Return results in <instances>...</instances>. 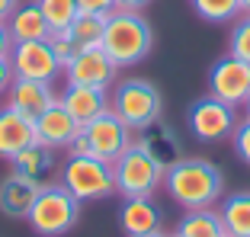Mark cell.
I'll list each match as a JSON object with an SVG mask.
<instances>
[{
    "mask_svg": "<svg viewBox=\"0 0 250 237\" xmlns=\"http://www.w3.org/2000/svg\"><path fill=\"white\" fill-rule=\"evenodd\" d=\"M58 103L74 116L77 125H87V122H93L96 116H103V112L109 109V97H106V90H100V87H81V83H67L64 93L58 97Z\"/></svg>",
    "mask_w": 250,
    "mask_h": 237,
    "instance_id": "cell-15",
    "label": "cell"
},
{
    "mask_svg": "<svg viewBox=\"0 0 250 237\" xmlns=\"http://www.w3.org/2000/svg\"><path fill=\"white\" fill-rule=\"evenodd\" d=\"M164 167L161 160L147 154L141 144H128L122 154L112 160V177H116V193H122V199L128 196H151L157 186L164 183Z\"/></svg>",
    "mask_w": 250,
    "mask_h": 237,
    "instance_id": "cell-5",
    "label": "cell"
},
{
    "mask_svg": "<svg viewBox=\"0 0 250 237\" xmlns=\"http://www.w3.org/2000/svg\"><path fill=\"white\" fill-rule=\"evenodd\" d=\"M164 186H167L170 199L177 202L180 208L196 212V208H212L221 199L225 177H221V170L212 160L183 157V160L170 163L164 170Z\"/></svg>",
    "mask_w": 250,
    "mask_h": 237,
    "instance_id": "cell-1",
    "label": "cell"
},
{
    "mask_svg": "<svg viewBox=\"0 0 250 237\" xmlns=\"http://www.w3.org/2000/svg\"><path fill=\"white\" fill-rule=\"evenodd\" d=\"M231 141H234V154L250 167V116L244 118L241 125H234V132H231Z\"/></svg>",
    "mask_w": 250,
    "mask_h": 237,
    "instance_id": "cell-28",
    "label": "cell"
},
{
    "mask_svg": "<svg viewBox=\"0 0 250 237\" xmlns=\"http://www.w3.org/2000/svg\"><path fill=\"white\" fill-rule=\"evenodd\" d=\"M39 186L26 183L22 177H16V173H10L3 183H0V212L10 218H26L32 208V199H36Z\"/></svg>",
    "mask_w": 250,
    "mask_h": 237,
    "instance_id": "cell-20",
    "label": "cell"
},
{
    "mask_svg": "<svg viewBox=\"0 0 250 237\" xmlns=\"http://www.w3.org/2000/svg\"><path fill=\"white\" fill-rule=\"evenodd\" d=\"M77 10L81 13H100V16H109L116 10V0H77Z\"/></svg>",
    "mask_w": 250,
    "mask_h": 237,
    "instance_id": "cell-29",
    "label": "cell"
},
{
    "mask_svg": "<svg viewBox=\"0 0 250 237\" xmlns=\"http://www.w3.org/2000/svg\"><path fill=\"white\" fill-rule=\"evenodd\" d=\"M151 0H116V7H125V10H141V7H147Z\"/></svg>",
    "mask_w": 250,
    "mask_h": 237,
    "instance_id": "cell-33",
    "label": "cell"
},
{
    "mask_svg": "<svg viewBox=\"0 0 250 237\" xmlns=\"http://www.w3.org/2000/svg\"><path fill=\"white\" fill-rule=\"evenodd\" d=\"M42 16L48 20L52 32H61V29H71V22L77 20V0H36Z\"/></svg>",
    "mask_w": 250,
    "mask_h": 237,
    "instance_id": "cell-24",
    "label": "cell"
},
{
    "mask_svg": "<svg viewBox=\"0 0 250 237\" xmlns=\"http://www.w3.org/2000/svg\"><path fill=\"white\" fill-rule=\"evenodd\" d=\"M61 186L74 196L77 202H100V199H109L116 193V177H112V163L109 160H100L93 154H83V157H67L64 167L58 170Z\"/></svg>",
    "mask_w": 250,
    "mask_h": 237,
    "instance_id": "cell-4",
    "label": "cell"
},
{
    "mask_svg": "<svg viewBox=\"0 0 250 237\" xmlns=\"http://www.w3.org/2000/svg\"><path fill=\"white\" fill-rule=\"evenodd\" d=\"M7 29H10V36H13V45L16 42H39V39L52 36V26H48V20L42 16L36 0H32V3H20V7L7 16Z\"/></svg>",
    "mask_w": 250,
    "mask_h": 237,
    "instance_id": "cell-18",
    "label": "cell"
},
{
    "mask_svg": "<svg viewBox=\"0 0 250 237\" xmlns=\"http://www.w3.org/2000/svg\"><path fill=\"white\" fill-rule=\"evenodd\" d=\"M10 64H13L16 77L45 80V83H52L58 74H64V64H61L58 55L52 52L48 39H39V42H16L13 52H10Z\"/></svg>",
    "mask_w": 250,
    "mask_h": 237,
    "instance_id": "cell-9",
    "label": "cell"
},
{
    "mask_svg": "<svg viewBox=\"0 0 250 237\" xmlns=\"http://www.w3.org/2000/svg\"><path fill=\"white\" fill-rule=\"evenodd\" d=\"M241 10H244V13H250V0H241Z\"/></svg>",
    "mask_w": 250,
    "mask_h": 237,
    "instance_id": "cell-35",
    "label": "cell"
},
{
    "mask_svg": "<svg viewBox=\"0 0 250 237\" xmlns=\"http://www.w3.org/2000/svg\"><path fill=\"white\" fill-rule=\"evenodd\" d=\"M48 45H52V52L58 55V61L61 64H71L74 58H77V52H81V45L74 42V36H71V29H61V32H52L48 36Z\"/></svg>",
    "mask_w": 250,
    "mask_h": 237,
    "instance_id": "cell-27",
    "label": "cell"
},
{
    "mask_svg": "<svg viewBox=\"0 0 250 237\" xmlns=\"http://www.w3.org/2000/svg\"><path fill=\"white\" fill-rule=\"evenodd\" d=\"M81 132H83V138H87L90 154L100 157V160H109V163L132 144V128L125 125L112 109H106L103 116H96L93 122L81 125Z\"/></svg>",
    "mask_w": 250,
    "mask_h": 237,
    "instance_id": "cell-7",
    "label": "cell"
},
{
    "mask_svg": "<svg viewBox=\"0 0 250 237\" xmlns=\"http://www.w3.org/2000/svg\"><path fill=\"white\" fill-rule=\"evenodd\" d=\"M10 52H13V36H10L7 22H0V58H10Z\"/></svg>",
    "mask_w": 250,
    "mask_h": 237,
    "instance_id": "cell-31",
    "label": "cell"
},
{
    "mask_svg": "<svg viewBox=\"0 0 250 237\" xmlns=\"http://www.w3.org/2000/svg\"><path fill=\"white\" fill-rule=\"evenodd\" d=\"M173 237H177V234H173Z\"/></svg>",
    "mask_w": 250,
    "mask_h": 237,
    "instance_id": "cell-37",
    "label": "cell"
},
{
    "mask_svg": "<svg viewBox=\"0 0 250 237\" xmlns=\"http://www.w3.org/2000/svg\"><path fill=\"white\" fill-rule=\"evenodd\" d=\"M138 237H167V234H161V231H151V234H138Z\"/></svg>",
    "mask_w": 250,
    "mask_h": 237,
    "instance_id": "cell-34",
    "label": "cell"
},
{
    "mask_svg": "<svg viewBox=\"0 0 250 237\" xmlns=\"http://www.w3.org/2000/svg\"><path fill=\"white\" fill-rule=\"evenodd\" d=\"M109 109L116 112L132 132H138V128H145V125H151V122L161 118L164 97L151 80H122L112 90Z\"/></svg>",
    "mask_w": 250,
    "mask_h": 237,
    "instance_id": "cell-6",
    "label": "cell"
},
{
    "mask_svg": "<svg viewBox=\"0 0 250 237\" xmlns=\"http://www.w3.org/2000/svg\"><path fill=\"white\" fill-rule=\"evenodd\" d=\"M244 106H247V116H250V97H247V103H244Z\"/></svg>",
    "mask_w": 250,
    "mask_h": 237,
    "instance_id": "cell-36",
    "label": "cell"
},
{
    "mask_svg": "<svg viewBox=\"0 0 250 237\" xmlns=\"http://www.w3.org/2000/svg\"><path fill=\"white\" fill-rule=\"evenodd\" d=\"M154 45V32L151 22L138 13V10H125L116 7L106 16V29H103V52L116 61V67H132L141 58L151 55Z\"/></svg>",
    "mask_w": 250,
    "mask_h": 237,
    "instance_id": "cell-2",
    "label": "cell"
},
{
    "mask_svg": "<svg viewBox=\"0 0 250 237\" xmlns=\"http://www.w3.org/2000/svg\"><path fill=\"white\" fill-rule=\"evenodd\" d=\"M7 97V106L16 112H22L26 118H39L48 106L55 103L52 83L45 80H29V77H13L10 90L3 93Z\"/></svg>",
    "mask_w": 250,
    "mask_h": 237,
    "instance_id": "cell-14",
    "label": "cell"
},
{
    "mask_svg": "<svg viewBox=\"0 0 250 237\" xmlns=\"http://www.w3.org/2000/svg\"><path fill=\"white\" fill-rule=\"evenodd\" d=\"M103 29H106V16L100 13H77V20L71 22V36L81 48L103 45Z\"/></svg>",
    "mask_w": 250,
    "mask_h": 237,
    "instance_id": "cell-23",
    "label": "cell"
},
{
    "mask_svg": "<svg viewBox=\"0 0 250 237\" xmlns=\"http://www.w3.org/2000/svg\"><path fill=\"white\" fill-rule=\"evenodd\" d=\"M192 10L206 22H231L237 13H244L241 0H192Z\"/></svg>",
    "mask_w": 250,
    "mask_h": 237,
    "instance_id": "cell-25",
    "label": "cell"
},
{
    "mask_svg": "<svg viewBox=\"0 0 250 237\" xmlns=\"http://www.w3.org/2000/svg\"><path fill=\"white\" fill-rule=\"evenodd\" d=\"M186 125H189V132L196 135L199 141H221V138H228L237 125L234 106L221 103V99H215L212 93H208V97L196 99V103L189 106Z\"/></svg>",
    "mask_w": 250,
    "mask_h": 237,
    "instance_id": "cell-8",
    "label": "cell"
},
{
    "mask_svg": "<svg viewBox=\"0 0 250 237\" xmlns=\"http://www.w3.org/2000/svg\"><path fill=\"white\" fill-rule=\"evenodd\" d=\"M119 228L128 237L161 231V208L151 202V196H128L119 208Z\"/></svg>",
    "mask_w": 250,
    "mask_h": 237,
    "instance_id": "cell-17",
    "label": "cell"
},
{
    "mask_svg": "<svg viewBox=\"0 0 250 237\" xmlns=\"http://www.w3.org/2000/svg\"><path fill=\"white\" fill-rule=\"evenodd\" d=\"M20 7V0H0V22H7V16Z\"/></svg>",
    "mask_w": 250,
    "mask_h": 237,
    "instance_id": "cell-32",
    "label": "cell"
},
{
    "mask_svg": "<svg viewBox=\"0 0 250 237\" xmlns=\"http://www.w3.org/2000/svg\"><path fill=\"white\" fill-rule=\"evenodd\" d=\"M32 125H36V141L45 144V148H52V151L67 148V144L74 141V135L81 132V125L74 122V116L58 103V99H55L39 118H32Z\"/></svg>",
    "mask_w": 250,
    "mask_h": 237,
    "instance_id": "cell-12",
    "label": "cell"
},
{
    "mask_svg": "<svg viewBox=\"0 0 250 237\" xmlns=\"http://www.w3.org/2000/svg\"><path fill=\"white\" fill-rule=\"evenodd\" d=\"M208 93L221 103L234 106V109L244 106L250 97V64H244L234 55L218 58L208 71Z\"/></svg>",
    "mask_w": 250,
    "mask_h": 237,
    "instance_id": "cell-10",
    "label": "cell"
},
{
    "mask_svg": "<svg viewBox=\"0 0 250 237\" xmlns=\"http://www.w3.org/2000/svg\"><path fill=\"white\" fill-rule=\"evenodd\" d=\"M135 144H141V148L154 157V160H161L164 167L180 160V141H177V135H173V128L164 125L161 118L151 122V125H145V128H138Z\"/></svg>",
    "mask_w": 250,
    "mask_h": 237,
    "instance_id": "cell-19",
    "label": "cell"
},
{
    "mask_svg": "<svg viewBox=\"0 0 250 237\" xmlns=\"http://www.w3.org/2000/svg\"><path fill=\"white\" fill-rule=\"evenodd\" d=\"M228 237H250V193H234L218 208Z\"/></svg>",
    "mask_w": 250,
    "mask_h": 237,
    "instance_id": "cell-22",
    "label": "cell"
},
{
    "mask_svg": "<svg viewBox=\"0 0 250 237\" xmlns=\"http://www.w3.org/2000/svg\"><path fill=\"white\" fill-rule=\"evenodd\" d=\"M13 64H10V58H0V97L10 90V83H13Z\"/></svg>",
    "mask_w": 250,
    "mask_h": 237,
    "instance_id": "cell-30",
    "label": "cell"
},
{
    "mask_svg": "<svg viewBox=\"0 0 250 237\" xmlns=\"http://www.w3.org/2000/svg\"><path fill=\"white\" fill-rule=\"evenodd\" d=\"M177 237H228V231H225V221H221V212L196 208V212H186L180 218Z\"/></svg>",
    "mask_w": 250,
    "mask_h": 237,
    "instance_id": "cell-21",
    "label": "cell"
},
{
    "mask_svg": "<svg viewBox=\"0 0 250 237\" xmlns=\"http://www.w3.org/2000/svg\"><path fill=\"white\" fill-rule=\"evenodd\" d=\"M228 55H234L244 64H250V13L234 22V29L228 36Z\"/></svg>",
    "mask_w": 250,
    "mask_h": 237,
    "instance_id": "cell-26",
    "label": "cell"
},
{
    "mask_svg": "<svg viewBox=\"0 0 250 237\" xmlns=\"http://www.w3.org/2000/svg\"><path fill=\"white\" fill-rule=\"evenodd\" d=\"M10 167H13L16 177H22L26 183L32 186H48L55 177H58V160H55V151L45 148V144H29V148H22L20 154L10 160Z\"/></svg>",
    "mask_w": 250,
    "mask_h": 237,
    "instance_id": "cell-13",
    "label": "cell"
},
{
    "mask_svg": "<svg viewBox=\"0 0 250 237\" xmlns=\"http://www.w3.org/2000/svg\"><path fill=\"white\" fill-rule=\"evenodd\" d=\"M77 215H81V202L61 183H48L36 193L26 221L39 237H64L77 224Z\"/></svg>",
    "mask_w": 250,
    "mask_h": 237,
    "instance_id": "cell-3",
    "label": "cell"
},
{
    "mask_svg": "<svg viewBox=\"0 0 250 237\" xmlns=\"http://www.w3.org/2000/svg\"><path fill=\"white\" fill-rule=\"evenodd\" d=\"M29 144H36V125H32V118H26L22 112L3 106L0 109V157L3 160H13Z\"/></svg>",
    "mask_w": 250,
    "mask_h": 237,
    "instance_id": "cell-16",
    "label": "cell"
},
{
    "mask_svg": "<svg viewBox=\"0 0 250 237\" xmlns=\"http://www.w3.org/2000/svg\"><path fill=\"white\" fill-rule=\"evenodd\" d=\"M119 67L109 55L103 52V45H96V48H81L77 58L64 67V77L67 83H81V87H100L106 90L112 80H116Z\"/></svg>",
    "mask_w": 250,
    "mask_h": 237,
    "instance_id": "cell-11",
    "label": "cell"
}]
</instances>
